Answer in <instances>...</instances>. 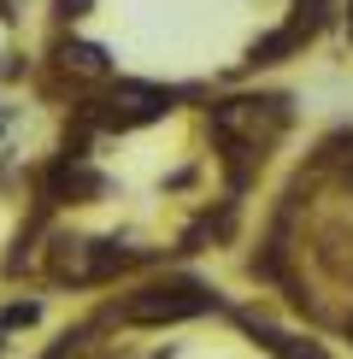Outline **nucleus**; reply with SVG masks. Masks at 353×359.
<instances>
[{"instance_id":"1a4fd4ad","label":"nucleus","mask_w":353,"mask_h":359,"mask_svg":"<svg viewBox=\"0 0 353 359\" xmlns=\"http://www.w3.org/2000/svg\"><path fill=\"white\" fill-rule=\"evenodd\" d=\"M36 301H12L6 312H0V330H29V324H36Z\"/></svg>"},{"instance_id":"7ed1b4c3","label":"nucleus","mask_w":353,"mask_h":359,"mask_svg":"<svg viewBox=\"0 0 353 359\" xmlns=\"http://www.w3.org/2000/svg\"><path fill=\"white\" fill-rule=\"evenodd\" d=\"M124 265H136V253H124L118 242H59L53 248V277L59 283H106Z\"/></svg>"},{"instance_id":"f257e3e1","label":"nucleus","mask_w":353,"mask_h":359,"mask_svg":"<svg viewBox=\"0 0 353 359\" xmlns=\"http://www.w3.org/2000/svg\"><path fill=\"white\" fill-rule=\"evenodd\" d=\"M165 107H171V95H165V88H153V83H112L83 118L124 136V130H141V124H153V118H165Z\"/></svg>"},{"instance_id":"f03ea898","label":"nucleus","mask_w":353,"mask_h":359,"mask_svg":"<svg viewBox=\"0 0 353 359\" xmlns=\"http://www.w3.org/2000/svg\"><path fill=\"white\" fill-rule=\"evenodd\" d=\"M206 306H212V289H200V283H153V289L130 294L118 306V318L124 324H183V318H200Z\"/></svg>"},{"instance_id":"20e7f679","label":"nucleus","mask_w":353,"mask_h":359,"mask_svg":"<svg viewBox=\"0 0 353 359\" xmlns=\"http://www.w3.org/2000/svg\"><path fill=\"white\" fill-rule=\"evenodd\" d=\"M88 194H100V177L83 165V159H59V165L48 171V201H88Z\"/></svg>"},{"instance_id":"ddd939ff","label":"nucleus","mask_w":353,"mask_h":359,"mask_svg":"<svg viewBox=\"0 0 353 359\" xmlns=\"http://www.w3.org/2000/svg\"><path fill=\"white\" fill-rule=\"evenodd\" d=\"M0 336H6V330H0Z\"/></svg>"},{"instance_id":"9d476101","label":"nucleus","mask_w":353,"mask_h":359,"mask_svg":"<svg viewBox=\"0 0 353 359\" xmlns=\"http://www.w3.org/2000/svg\"><path fill=\"white\" fill-rule=\"evenodd\" d=\"M48 359H83V336H59Z\"/></svg>"},{"instance_id":"f8f14e48","label":"nucleus","mask_w":353,"mask_h":359,"mask_svg":"<svg viewBox=\"0 0 353 359\" xmlns=\"http://www.w3.org/2000/svg\"><path fill=\"white\" fill-rule=\"evenodd\" d=\"M347 29H353V0H347Z\"/></svg>"},{"instance_id":"9b49d317","label":"nucleus","mask_w":353,"mask_h":359,"mask_svg":"<svg viewBox=\"0 0 353 359\" xmlns=\"http://www.w3.org/2000/svg\"><path fill=\"white\" fill-rule=\"evenodd\" d=\"M88 6H95V0H53V12H59V18H65V24H77V18H83Z\"/></svg>"},{"instance_id":"0eeeda50","label":"nucleus","mask_w":353,"mask_h":359,"mask_svg":"<svg viewBox=\"0 0 353 359\" xmlns=\"http://www.w3.org/2000/svg\"><path fill=\"white\" fill-rule=\"evenodd\" d=\"M259 336H265V348H271V353H283V359H324L312 341H294V336H277V330H259Z\"/></svg>"},{"instance_id":"423d86ee","label":"nucleus","mask_w":353,"mask_h":359,"mask_svg":"<svg viewBox=\"0 0 353 359\" xmlns=\"http://www.w3.org/2000/svg\"><path fill=\"white\" fill-rule=\"evenodd\" d=\"M306 48V36H300V29H271V36H265V41H254V53H247V65H283V59L289 53H300Z\"/></svg>"},{"instance_id":"39448f33","label":"nucleus","mask_w":353,"mask_h":359,"mask_svg":"<svg viewBox=\"0 0 353 359\" xmlns=\"http://www.w3.org/2000/svg\"><path fill=\"white\" fill-rule=\"evenodd\" d=\"M59 71L65 77H83V83H106L112 77V65H106V53L95 48V41H59Z\"/></svg>"},{"instance_id":"6e6552de","label":"nucleus","mask_w":353,"mask_h":359,"mask_svg":"<svg viewBox=\"0 0 353 359\" xmlns=\"http://www.w3.org/2000/svg\"><path fill=\"white\" fill-rule=\"evenodd\" d=\"M324 6H330V0H294V29H300L306 41L318 36V24H324Z\"/></svg>"}]
</instances>
